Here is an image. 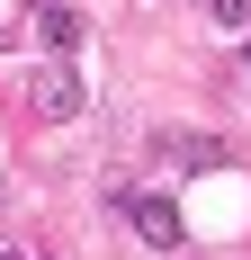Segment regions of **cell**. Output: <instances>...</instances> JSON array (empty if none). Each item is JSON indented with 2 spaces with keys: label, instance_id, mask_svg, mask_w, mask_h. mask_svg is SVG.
Listing matches in <instances>:
<instances>
[{
  "label": "cell",
  "instance_id": "cell-5",
  "mask_svg": "<svg viewBox=\"0 0 251 260\" xmlns=\"http://www.w3.org/2000/svg\"><path fill=\"white\" fill-rule=\"evenodd\" d=\"M215 9V27H251V0H206Z\"/></svg>",
  "mask_w": 251,
  "mask_h": 260
},
{
  "label": "cell",
  "instance_id": "cell-6",
  "mask_svg": "<svg viewBox=\"0 0 251 260\" xmlns=\"http://www.w3.org/2000/svg\"><path fill=\"white\" fill-rule=\"evenodd\" d=\"M0 260H27V251H18V242H0Z\"/></svg>",
  "mask_w": 251,
  "mask_h": 260
},
{
  "label": "cell",
  "instance_id": "cell-2",
  "mask_svg": "<svg viewBox=\"0 0 251 260\" xmlns=\"http://www.w3.org/2000/svg\"><path fill=\"white\" fill-rule=\"evenodd\" d=\"M36 36H45L54 54H81V9H63V0H36Z\"/></svg>",
  "mask_w": 251,
  "mask_h": 260
},
{
  "label": "cell",
  "instance_id": "cell-4",
  "mask_svg": "<svg viewBox=\"0 0 251 260\" xmlns=\"http://www.w3.org/2000/svg\"><path fill=\"white\" fill-rule=\"evenodd\" d=\"M171 161H179V171H206L215 144H206V135H171Z\"/></svg>",
  "mask_w": 251,
  "mask_h": 260
},
{
  "label": "cell",
  "instance_id": "cell-3",
  "mask_svg": "<svg viewBox=\"0 0 251 260\" xmlns=\"http://www.w3.org/2000/svg\"><path fill=\"white\" fill-rule=\"evenodd\" d=\"M81 108V72H45L36 81V117H72Z\"/></svg>",
  "mask_w": 251,
  "mask_h": 260
},
{
  "label": "cell",
  "instance_id": "cell-1",
  "mask_svg": "<svg viewBox=\"0 0 251 260\" xmlns=\"http://www.w3.org/2000/svg\"><path fill=\"white\" fill-rule=\"evenodd\" d=\"M117 215H125V234H144L152 251H179V234H189L171 198H117Z\"/></svg>",
  "mask_w": 251,
  "mask_h": 260
}]
</instances>
